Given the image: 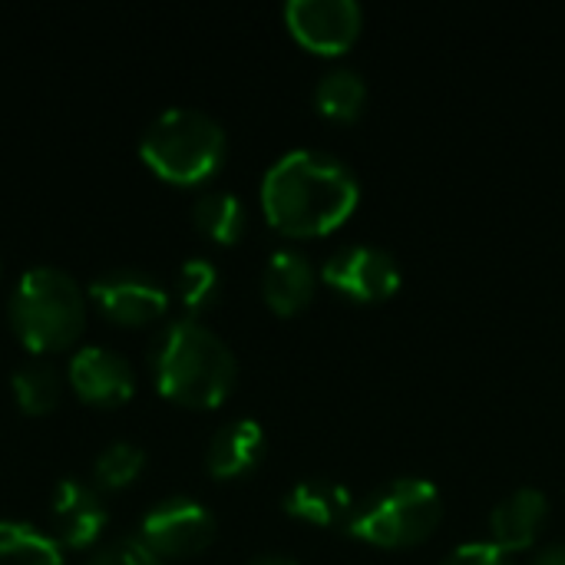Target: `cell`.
<instances>
[{
	"label": "cell",
	"instance_id": "44dd1931",
	"mask_svg": "<svg viewBox=\"0 0 565 565\" xmlns=\"http://www.w3.org/2000/svg\"><path fill=\"white\" fill-rule=\"evenodd\" d=\"M218 291H222V275L212 258L195 255L182 262L175 275V295L192 318H199V311H209L218 301Z\"/></svg>",
	"mask_w": 565,
	"mask_h": 565
},
{
	"label": "cell",
	"instance_id": "277c9868",
	"mask_svg": "<svg viewBox=\"0 0 565 565\" xmlns=\"http://www.w3.org/2000/svg\"><path fill=\"white\" fill-rule=\"evenodd\" d=\"M225 126L195 106H169L139 136L142 162L166 182L195 185L218 172L225 162Z\"/></svg>",
	"mask_w": 565,
	"mask_h": 565
},
{
	"label": "cell",
	"instance_id": "d6986e66",
	"mask_svg": "<svg viewBox=\"0 0 565 565\" xmlns=\"http://www.w3.org/2000/svg\"><path fill=\"white\" fill-rule=\"evenodd\" d=\"M364 103H367V83L358 70L334 66V70L321 73V79L315 86V106L321 116L348 122V119L361 116Z\"/></svg>",
	"mask_w": 565,
	"mask_h": 565
},
{
	"label": "cell",
	"instance_id": "4fadbf2b",
	"mask_svg": "<svg viewBox=\"0 0 565 565\" xmlns=\"http://www.w3.org/2000/svg\"><path fill=\"white\" fill-rule=\"evenodd\" d=\"M265 460V430L252 417L222 424L205 447V467L215 480H242Z\"/></svg>",
	"mask_w": 565,
	"mask_h": 565
},
{
	"label": "cell",
	"instance_id": "7c38bea8",
	"mask_svg": "<svg viewBox=\"0 0 565 565\" xmlns=\"http://www.w3.org/2000/svg\"><path fill=\"white\" fill-rule=\"evenodd\" d=\"M318 291V271L298 248H278L262 271V298L275 315H298Z\"/></svg>",
	"mask_w": 565,
	"mask_h": 565
},
{
	"label": "cell",
	"instance_id": "9c48e42d",
	"mask_svg": "<svg viewBox=\"0 0 565 565\" xmlns=\"http://www.w3.org/2000/svg\"><path fill=\"white\" fill-rule=\"evenodd\" d=\"M50 536L63 550H93L99 546V536L109 523V510L103 503V493L96 483L63 477L50 490Z\"/></svg>",
	"mask_w": 565,
	"mask_h": 565
},
{
	"label": "cell",
	"instance_id": "7402d4cb",
	"mask_svg": "<svg viewBox=\"0 0 565 565\" xmlns=\"http://www.w3.org/2000/svg\"><path fill=\"white\" fill-rule=\"evenodd\" d=\"M86 565H166L159 553H152L139 536H116L89 550Z\"/></svg>",
	"mask_w": 565,
	"mask_h": 565
},
{
	"label": "cell",
	"instance_id": "8fae6325",
	"mask_svg": "<svg viewBox=\"0 0 565 565\" xmlns=\"http://www.w3.org/2000/svg\"><path fill=\"white\" fill-rule=\"evenodd\" d=\"M66 381L86 404L119 407L136 394V367L132 361L106 344H83L73 351Z\"/></svg>",
	"mask_w": 565,
	"mask_h": 565
},
{
	"label": "cell",
	"instance_id": "ba28073f",
	"mask_svg": "<svg viewBox=\"0 0 565 565\" xmlns=\"http://www.w3.org/2000/svg\"><path fill=\"white\" fill-rule=\"evenodd\" d=\"M321 281L341 298L371 305L391 298L401 288L404 275L391 252L377 245H344L321 265Z\"/></svg>",
	"mask_w": 565,
	"mask_h": 565
},
{
	"label": "cell",
	"instance_id": "3957f363",
	"mask_svg": "<svg viewBox=\"0 0 565 565\" xmlns=\"http://www.w3.org/2000/svg\"><path fill=\"white\" fill-rule=\"evenodd\" d=\"M89 291L79 278L60 265H33L26 268L10 298H7V321L17 341L33 351L36 358L66 351L86 328Z\"/></svg>",
	"mask_w": 565,
	"mask_h": 565
},
{
	"label": "cell",
	"instance_id": "52a82bcc",
	"mask_svg": "<svg viewBox=\"0 0 565 565\" xmlns=\"http://www.w3.org/2000/svg\"><path fill=\"white\" fill-rule=\"evenodd\" d=\"M139 540L162 559L195 556L215 540V516L192 497H166L142 513Z\"/></svg>",
	"mask_w": 565,
	"mask_h": 565
},
{
	"label": "cell",
	"instance_id": "30bf717a",
	"mask_svg": "<svg viewBox=\"0 0 565 565\" xmlns=\"http://www.w3.org/2000/svg\"><path fill=\"white\" fill-rule=\"evenodd\" d=\"M285 23L301 46L334 56L358 40L364 10L358 0H288Z\"/></svg>",
	"mask_w": 565,
	"mask_h": 565
},
{
	"label": "cell",
	"instance_id": "603a6c76",
	"mask_svg": "<svg viewBox=\"0 0 565 565\" xmlns=\"http://www.w3.org/2000/svg\"><path fill=\"white\" fill-rule=\"evenodd\" d=\"M440 565H516L510 553H503L497 543H463L447 553Z\"/></svg>",
	"mask_w": 565,
	"mask_h": 565
},
{
	"label": "cell",
	"instance_id": "2e32d148",
	"mask_svg": "<svg viewBox=\"0 0 565 565\" xmlns=\"http://www.w3.org/2000/svg\"><path fill=\"white\" fill-rule=\"evenodd\" d=\"M192 222L205 238H212L218 245H232V242L242 238V232L248 225V215H245V205H242V199L235 192L205 189L192 202Z\"/></svg>",
	"mask_w": 565,
	"mask_h": 565
},
{
	"label": "cell",
	"instance_id": "d4e9b609",
	"mask_svg": "<svg viewBox=\"0 0 565 565\" xmlns=\"http://www.w3.org/2000/svg\"><path fill=\"white\" fill-rule=\"evenodd\" d=\"M248 565H298L295 559H288V556H275V553H265V556H255Z\"/></svg>",
	"mask_w": 565,
	"mask_h": 565
},
{
	"label": "cell",
	"instance_id": "ffe728a7",
	"mask_svg": "<svg viewBox=\"0 0 565 565\" xmlns=\"http://www.w3.org/2000/svg\"><path fill=\"white\" fill-rule=\"evenodd\" d=\"M146 470V450L132 440H113L93 457V483L99 490H122Z\"/></svg>",
	"mask_w": 565,
	"mask_h": 565
},
{
	"label": "cell",
	"instance_id": "ac0fdd59",
	"mask_svg": "<svg viewBox=\"0 0 565 565\" xmlns=\"http://www.w3.org/2000/svg\"><path fill=\"white\" fill-rule=\"evenodd\" d=\"M10 391L13 401L23 414H46L60 404L63 397V374L46 361V358H33L26 364H20L10 374Z\"/></svg>",
	"mask_w": 565,
	"mask_h": 565
},
{
	"label": "cell",
	"instance_id": "484cf974",
	"mask_svg": "<svg viewBox=\"0 0 565 565\" xmlns=\"http://www.w3.org/2000/svg\"><path fill=\"white\" fill-rule=\"evenodd\" d=\"M0 278H3V258H0Z\"/></svg>",
	"mask_w": 565,
	"mask_h": 565
},
{
	"label": "cell",
	"instance_id": "7a4b0ae2",
	"mask_svg": "<svg viewBox=\"0 0 565 565\" xmlns=\"http://www.w3.org/2000/svg\"><path fill=\"white\" fill-rule=\"evenodd\" d=\"M149 371L162 397L195 411L218 407L238 381V361L225 338L192 315L172 318L156 331Z\"/></svg>",
	"mask_w": 565,
	"mask_h": 565
},
{
	"label": "cell",
	"instance_id": "5b68a950",
	"mask_svg": "<svg viewBox=\"0 0 565 565\" xmlns=\"http://www.w3.org/2000/svg\"><path fill=\"white\" fill-rule=\"evenodd\" d=\"M444 520V497L424 477H401L364 497L344 530L348 536L381 546V550H411L427 543Z\"/></svg>",
	"mask_w": 565,
	"mask_h": 565
},
{
	"label": "cell",
	"instance_id": "8992f818",
	"mask_svg": "<svg viewBox=\"0 0 565 565\" xmlns=\"http://www.w3.org/2000/svg\"><path fill=\"white\" fill-rule=\"evenodd\" d=\"M89 301L122 328H146L166 318L169 288L146 268L119 265L89 281Z\"/></svg>",
	"mask_w": 565,
	"mask_h": 565
},
{
	"label": "cell",
	"instance_id": "6da1fadb",
	"mask_svg": "<svg viewBox=\"0 0 565 565\" xmlns=\"http://www.w3.org/2000/svg\"><path fill=\"white\" fill-rule=\"evenodd\" d=\"M358 199L361 185L354 169L324 149H291L262 179V212L291 238L341 228L358 209Z\"/></svg>",
	"mask_w": 565,
	"mask_h": 565
},
{
	"label": "cell",
	"instance_id": "e0dca14e",
	"mask_svg": "<svg viewBox=\"0 0 565 565\" xmlns=\"http://www.w3.org/2000/svg\"><path fill=\"white\" fill-rule=\"evenodd\" d=\"M0 565H66V559L46 530L23 520H0Z\"/></svg>",
	"mask_w": 565,
	"mask_h": 565
},
{
	"label": "cell",
	"instance_id": "9a60e30c",
	"mask_svg": "<svg viewBox=\"0 0 565 565\" xmlns=\"http://www.w3.org/2000/svg\"><path fill=\"white\" fill-rule=\"evenodd\" d=\"M285 513L311 523V526H344L351 510H354V497L344 483L328 480V477H311L295 483L285 493Z\"/></svg>",
	"mask_w": 565,
	"mask_h": 565
},
{
	"label": "cell",
	"instance_id": "5bb4252c",
	"mask_svg": "<svg viewBox=\"0 0 565 565\" xmlns=\"http://www.w3.org/2000/svg\"><path fill=\"white\" fill-rule=\"evenodd\" d=\"M550 516V500L543 490L536 487H520L513 493H507L493 513H490V543H497L503 553H520L530 550L540 536V530L546 526Z\"/></svg>",
	"mask_w": 565,
	"mask_h": 565
},
{
	"label": "cell",
	"instance_id": "cb8c5ba5",
	"mask_svg": "<svg viewBox=\"0 0 565 565\" xmlns=\"http://www.w3.org/2000/svg\"><path fill=\"white\" fill-rule=\"evenodd\" d=\"M533 565H565V543H553L533 556Z\"/></svg>",
	"mask_w": 565,
	"mask_h": 565
}]
</instances>
